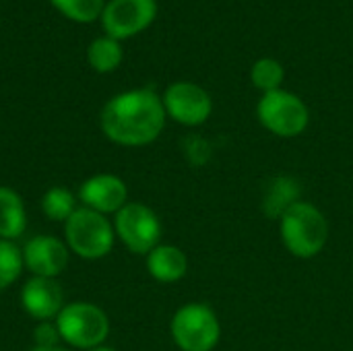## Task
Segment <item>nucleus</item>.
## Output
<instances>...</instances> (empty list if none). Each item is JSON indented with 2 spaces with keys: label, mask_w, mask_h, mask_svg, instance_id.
Returning a JSON list of instances; mask_svg holds the SVG:
<instances>
[{
  "label": "nucleus",
  "mask_w": 353,
  "mask_h": 351,
  "mask_svg": "<svg viewBox=\"0 0 353 351\" xmlns=\"http://www.w3.org/2000/svg\"><path fill=\"white\" fill-rule=\"evenodd\" d=\"M64 17L79 21V23H91L103 12V0H50Z\"/></svg>",
  "instance_id": "nucleus-19"
},
{
  "label": "nucleus",
  "mask_w": 353,
  "mask_h": 351,
  "mask_svg": "<svg viewBox=\"0 0 353 351\" xmlns=\"http://www.w3.org/2000/svg\"><path fill=\"white\" fill-rule=\"evenodd\" d=\"M87 60H89L93 70H97V72H112L122 62V48H120L118 39H114L110 35L97 37L87 48Z\"/></svg>",
  "instance_id": "nucleus-16"
},
{
  "label": "nucleus",
  "mask_w": 353,
  "mask_h": 351,
  "mask_svg": "<svg viewBox=\"0 0 353 351\" xmlns=\"http://www.w3.org/2000/svg\"><path fill=\"white\" fill-rule=\"evenodd\" d=\"M21 304L31 319L48 323L64 308V296L56 279L33 277L21 290Z\"/></svg>",
  "instance_id": "nucleus-12"
},
{
  "label": "nucleus",
  "mask_w": 353,
  "mask_h": 351,
  "mask_svg": "<svg viewBox=\"0 0 353 351\" xmlns=\"http://www.w3.org/2000/svg\"><path fill=\"white\" fill-rule=\"evenodd\" d=\"M279 236L292 257L314 259L327 246L329 221L316 205L300 201L279 219Z\"/></svg>",
  "instance_id": "nucleus-2"
},
{
  "label": "nucleus",
  "mask_w": 353,
  "mask_h": 351,
  "mask_svg": "<svg viewBox=\"0 0 353 351\" xmlns=\"http://www.w3.org/2000/svg\"><path fill=\"white\" fill-rule=\"evenodd\" d=\"M79 197L87 209L105 215L118 213L128 203V188L124 180L114 174H97L81 184Z\"/></svg>",
  "instance_id": "nucleus-11"
},
{
  "label": "nucleus",
  "mask_w": 353,
  "mask_h": 351,
  "mask_svg": "<svg viewBox=\"0 0 353 351\" xmlns=\"http://www.w3.org/2000/svg\"><path fill=\"white\" fill-rule=\"evenodd\" d=\"M58 341H60V333L56 325L41 323L35 329V348H58Z\"/></svg>",
  "instance_id": "nucleus-22"
},
{
  "label": "nucleus",
  "mask_w": 353,
  "mask_h": 351,
  "mask_svg": "<svg viewBox=\"0 0 353 351\" xmlns=\"http://www.w3.org/2000/svg\"><path fill=\"white\" fill-rule=\"evenodd\" d=\"M157 14L155 0H110L103 6L101 23L110 37L126 39L147 29Z\"/></svg>",
  "instance_id": "nucleus-9"
},
{
  "label": "nucleus",
  "mask_w": 353,
  "mask_h": 351,
  "mask_svg": "<svg viewBox=\"0 0 353 351\" xmlns=\"http://www.w3.org/2000/svg\"><path fill=\"white\" fill-rule=\"evenodd\" d=\"M147 271L159 283H176L188 273V257L174 244H159L147 254Z\"/></svg>",
  "instance_id": "nucleus-14"
},
{
  "label": "nucleus",
  "mask_w": 353,
  "mask_h": 351,
  "mask_svg": "<svg viewBox=\"0 0 353 351\" xmlns=\"http://www.w3.org/2000/svg\"><path fill=\"white\" fill-rule=\"evenodd\" d=\"M68 248L89 261L110 254L114 246V228L101 213L93 209H77L64 223Z\"/></svg>",
  "instance_id": "nucleus-5"
},
{
  "label": "nucleus",
  "mask_w": 353,
  "mask_h": 351,
  "mask_svg": "<svg viewBox=\"0 0 353 351\" xmlns=\"http://www.w3.org/2000/svg\"><path fill=\"white\" fill-rule=\"evenodd\" d=\"M165 108L153 89H132L112 97L101 110L103 134L124 147L153 143L165 126Z\"/></svg>",
  "instance_id": "nucleus-1"
},
{
  "label": "nucleus",
  "mask_w": 353,
  "mask_h": 351,
  "mask_svg": "<svg viewBox=\"0 0 353 351\" xmlns=\"http://www.w3.org/2000/svg\"><path fill=\"white\" fill-rule=\"evenodd\" d=\"M283 79H285V70L275 58H261L250 68V81L263 93L281 89Z\"/></svg>",
  "instance_id": "nucleus-18"
},
{
  "label": "nucleus",
  "mask_w": 353,
  "mask_h": 351,
  "mask_svg": "<svg viewBox=\"0 0 353 351\" xmlns=\"http://www.w3.org/2000/svg\"><path fill=\"white\" fill-rule=\"evenodd\" d=\"M114 232L134 254H149L161 240V221L157 213L143 203H126L114 221Z\"/></svg>",
  "instance_id": "nucleus-7"
},
{
  "label": "nucleus",
  "mask_w": 353,
  "mask_h": 351,
  "mask_svg": "<svg viewBox=\"0 0 353 351\" xmlns=\"http://www.w3.org/2000/svg\"><path fill=\"white\" fill-rule=\"evenodd\" d=\"M31 351H66V350H60V348H33Z\"/></svg>",
  "instance_id": "nucleus-23"
},
{
  "label": "nucleus",
  "mask_w": 353,
  "mask_h": 351,
  "mask_svg": "<svg viewBox=\"0 0 353 351\" xmlns=\"http://www.w3.org/2000/svg\"><path fill=\"white\" fill-rule=\"evenodd\" d=\"M27 228V213L21 197L6 186H0V240L19 238Z\"/></svg>",
  "instance_id": "nucleus-15"
},
{
  "label": "nucleus",
  "mask_w": 353,
  "mask_h": 351,
  "mask_svg": "<svg viewBox=\"0 0 353 351\" xmlns=\"http://www.w3.org/2000/svg\"><path fill=\"white\" fill-rule=\"evenodd\" d=\"M182 149H184V155H186L188 163H192L194 168L205 166L211 159V155H213V147L203 137H188V139H184Z\"/></svg>",
  "instance_id": "nucleus-21"
},
{
  "label": "nucleus",
  "mask_w": 353,
  "mask_h": 351,
  "mask_svg": "<svg viewBox=\"0 0 353 351\" xmlns=\"http://www.w3.org/2000/svg\"><path fill=\"white\" fill-rule=\"evenodd\" d=\"M172 339L180 351H213L221 339V323L215 310L201 302L184 304L170 323Z\"/></svg>",
  "instance_id": "nucleus-3"
},
{
  "label": "nucleus",
  "mask_w": 353,
  "mask_h": 351,
  "mask_svg": "<svg viewBox=\"0 0 353 351\" xmlns=\"http://www.w3.org/2000/svg\"><path fill=\"white\" fill-rule=\"evenodd\" d=\"M302 201V184L290 174H279L267 180L261 194V211L267 219H281L296 203Z\"/></svg>",
  "instance_id": "nucleus-13"
},
{
  "label": "nucleus",
  "mask_w": 353,
  "mask_h": 351,
  "mask_svg": "<svg viewBox=\"0 0 353 351\" xmlns=\"http://www.w3.org/2000/svg\"><path fill=\"white\" fill-rule=\"evenodd\" d=\"M87 351H116V350H112V348H103V345H99V348H93V350H87Z\"/></svg>",
  "instance_id": "nucleus-24"
},
{
  "label": "nucleus",
  "mask_w": 353,
  "mask_h": 351,
  "mask_svg": "<svg viewBox=\"0 0 353 351\" xmlns=\"http://www.w3.org/2000/svg\"><path fill=\"white\" fill-rule=\"evenodd\" d=\"M259 122L275 137L294 139L300 137L310 122L308 106L296 95L285 89L263 93L256 106Z\"/></svg>",
  "instance_id": "nucleus-4"
},
{
  "label": "nucleus",
  "mask_w": 353,
  "mask_h": 351,
  "mask_svg": "<svg viewBox=\"0 0 353 351\" xmlns=\"http://www.w3.org/2000/svg\"><path fill=\"white\" fill-rule=\"evenodd\" d=\"M161 101H163L165 114L184 126H201L209 120L213 112L211 95L201 85L188 83V81L172 83L165 89Z\"/></svg>",
  "instance_id": "nucleus-8"
},
{
  "label": "nucleus",
  "mask_w": 353,
  "mask_h": 351,
  "mask_svg": "<svg viewBox=\"0 0 353 351\" xmlns=\"http://www.w3.org/2000/svg\"><path fill=\"white\" fill-rule=\"evenodd\" d=\"M23 265L35 277L54 279L64 273L68 265V248L54 236H35L25 244Z\"/></svg>",
  "instance_id": "nucleus-10"
},
{
  "label": "nucleus",
  "mask_w": 353,
  "mask_h": 351,
  "mask_svg": "<svg viewBox=\"0 0 353 351\" xmlns=\"http://www.w3.org/2000/svg\"><path fill=\"white\" fill-rule=\"evenodd\" d=\"M56 327L60 339L81 350L99 348L110 333L108 314L95 304L87 302H74L64 306L56 317Z\"/></svg>",
  "instance_id": "nucleus-6"
},
{
  "label": "nucleus",
  "mask_w": 353,
  "mask_h": 351,
  "mask_svg": "<svg viewBox=\"0 0 353 351\" xmlns=\"http://www.w3.org/2000/svg\"><path fill=\"white\" fill-rule=\"evenodd\" d=\"M41 211L48 219L52 221H68V217L77 211L74 207V197L70 190L62 188V186H54L50 188L43 199H41Z\"/></svg>",
  "instance_id": "nucleus-17"
},
{
  "label": "nucleus",
  "mask_w": 353,
  "mask_h": 351,
  "mask_svg": "<svg viewBox=\"0 0 353 351\" xmlns=\"http://www.w3.org/2000/svg\"><path fill=\"white\" fill-rule=\"evenodd\" d=\"M23 269V252L10 242L0 240V292L17 281Z\"/></svg>",
  "instance_id": "nucleus-20"
}]
</instances>
